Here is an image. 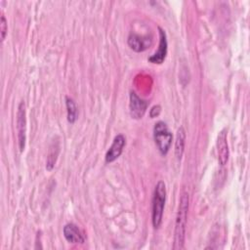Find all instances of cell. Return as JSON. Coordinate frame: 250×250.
<instances>
[{
  "label": "cell",
  "mask_w": 250,
  "mask_h": 250,
  "mask_svg": "<svg viewBox=\"0 0 250 250\" xmlns=\"http://www.w3.org/2000/svg\"><path fill=\"white\" fill-rule=\"evenodd\" d=\"M188 194L184 192L180 199L178 214L175 223V232H174V249H182L184 247L186 226L188 220Z\"/></svg>",
  "instance_id": "1"
},
{
  "label": "cell",
  "mask_w": 250,
  "mask_h": 250,
  "mask_svg": "<svg viewBox=\"0 0 250 250\" xmlns=\"http://www.w3.org/2000/svg\"><path fill=\"white\" fill-rule=\"evenodd\" d=\"M166 201V188L162 181H159L154 189L152 198V225L155 229H158L162 223L163 210Z\"/></svg>",
  "instance_id": "2"
},
{
  "label": "cell",
  "mask_w": 250,
  "mask_h": 250,
  "mask_svg": "<svg viewBox=\"0 0 250 250\" xmlns=\"http://www.w3.org/2000/svg\"><path fill=\"white\" fill-rule=\"evenodd\" d=\"M153 138L155 145L162 155H166L172 144V133L167 124L163 121H158L153 127Z\"/></svg>",
  "instance_id": "3"
},
{
  "label": "cell",
  "mask_w": 250,
  "mask_h": 250,
  "mask_svg": "<svg viewBox=\"0 0 250 250\" xmlns=\"http://www.w3.org/2000/svg\"><path fill=\"white\" fill-rule=\"evenodd\" d=\"M26 119H25V104L21 102L19 104L17 112V130H18V140L20 150L22 151L25 147V131H26Z\"/></svg>",
  "instance_id": "4"
},
{
  "label": "cell",
  "mask_w": 250,
  "mask_h": 250,
  "mask_svg": "<svg viewBox=\"0 0 250 250\" xmlns=\"http://www.w3.org/2000/svg\"><path fill=\"white\" fill-rule=\"evenodd\" d=\"M147 105H148V103L141 99L135 92L130 93L129 108H130V114L132 118L141 119L146 113Z\"/></svg>",
  "instance_id": "5"
},
{
  "label": "cell",
  "mask_w": 250,
  "mask_h": 250,
  "mask_svg": "<svg viewBox=\"0 0 250 250\" xmlns=\"http://www.w3.org/2000/svg\"><path fill=\"white\" fill-rule=\"evenodd\" d=\"M158 32H159V44H158V50L148 58V62L151 63H156V64H161L167 55V37L165 31L158 26Z\"/></svg>",
  "instance_id": "6"
},
{
  "label": "cell",
  "mask_w": 250,
  "mask_h": 250,
  "mask_svg": "<svg viewBox=\"0 0 250 250\" xmlns=\"http://www.w3.org/2000/svg\"><path fill=\"white\" fill-rule=\"evenodd\" d=\"M217 146V153H218V160L221 165H225L229 159V146H228V139H227V129H223L220 131L216 141Z\"/></svg>",
  "instance_id": "7"
},
{
  "label": "cell",
  "mask_w": 250,
  "mask_h": 250,
  "mask_svg": "<svg viewBox=\"0 0 250 250\" xmlns=\"http://www.w3.org/2000/svg\"><path fill=\"white\" fill-rule=\"evenodd\" d=\"M128 45L129 47L137 52V53H141L146 51V49H148L151 44H152V39L151 37L148 36H141L135 33H131L128 37Z\"/></svg>",
  "instance_id": "8"
},
{
  "label": "cell",
  "mask_w": 250,
  "mask_h": 250,
  "mask_svg": "<svg viewBox=\"0 0 250 250\" xmlns=\"http://www.w3.org/2000/svg\"><path fill=\"white\" fill-rule=\"evenodd\" d=\"M126 144V140L125 137L123 135H117L114 139L113 142L110 146V147L108 148V150L105 153V162L106 163H111L114 160H116L120 154L122 153L123 147Z\"/></svg>",
  "instance_id": "9"
},
{
  "label": "cell",
  "mask_w": 250,
  "mask_h": 250,
  "mask_svg": "<svg viewBox=\"0 0 250 250\" xmlns=\"http://www.w3.org/2000/svg\"><path fill=\"white\" fill-rule=\"evenodd\" d=\"M63 236L69 243H84L85 241V237L78 227L72 223L63 227Z\"/></svg>",
  "instance_id": "10"
},
{
  "label": "cell",
  "mask_w": 250,
  "mask_h": 250,
  "mask_svg": "<svg viewBox=\"0 0 250 250\" xmlns=\"http://www.w3.org/2000/svg\"><path fill=\"white\" fill-rule=\"evenodd\" d=\"M185 143H186V132L183 127H180L177 131L176 141H175V155L178 160L182 158L185 149Z\"/></svg>",
  "instance_id": "11"
},
{
  "label": "cell",
  "mask_w": 250,
  "mask_h": 250,
  "mask_svg": "<svg viewBox=\"0 0 250 250\" xmlns=\"http://www.w3.org/2000/svg\"><path fill=\"white\" fill-rule=\"evenodd\" d=\"M65 105H66V111H67V121L71 124H73L77 119V106L73 99L69 97H65Z\"/></svg>",
  "instance_id": "12"
},
{
  "label": "cell",
  "mask_w": 250,
  "mask_h": 250,
  "mask_svg": "<svg viewBox=\"0 0 250 250\" xmlns=\"http://www.w3.org/2000/svg\"><path fill=\"white\" fill-rule=\"evenodd\" d=\"M59 148V146H57V147H51V149H50V153H49V155H48V159H47V165H46V169L48 170V171H51L53 168H54V166H55V163H56V160H57V155H58V153L59 152H56L55 153V150H57Z\"/></svg>",
  "instance_id": "13"
},
{
  "label": "cell",
  "mask_w": 250,
  "mask_h": 250,
  "mask_svg": "<svg viewBox=\"0 0 250 250\" xmlns=\"http://www.w3.org/2000/svg\"><path fill=\"white\" fill-rule=\"evenodd\" d=\"M8 31V24L7 21L4 16H1V21H0V32H1V41H3L6 37Z\"/></svg>",
  "instance_id": "14"
},
{
  "label": "cell",
  "mask_w": 250,
  "mask_h": 250,
  "mask_svg": "<svg viewBox=\"0 0 250 250\" xmlns=\"http://www.w3.org/2000/svg\"><path fill=\"white\" fill-rule=\"evenodd\" d=\"M160 111H161L160 105H158V104L157 105H153L151 107V109L149 110V116L151 118H154V117H156V116H158L160 114Z\"/></svg>",
  "instance_id": "15"
}]
</instances>
